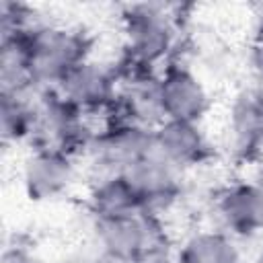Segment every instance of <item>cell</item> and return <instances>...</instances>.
<instances>
[{"instance_id": "cell-1", "label": "cell", "mask_w": 263, "mask_h": 263, "mask_svg": "<svg viewBox=\"0 0 263 263\" xmlns=\"http://www.w3.org/2000/svg\"><path fill=\"white\" fill-rule=\"evenodd\" d=\"M29 41L37 88H55L66 74L88 60L92 45L84 31L60 25H37Z\"/></svg>"}, {"instance_id": "cell-7", "label": "cell", "mask_w": 263, "mask_h": 263, "mask_svg": "<svg viewBox=\"0 0 263 263\" xmlns=\"http://www.w3.org/2000/svg\"><path fill=\"white\" fill-rule=\"evenodd\" d=\"M132 189L140 197L144 212L158 214L166 210L181 193V168L164 160L154 148L136 164L123 171Z\"/></svg>"}, {"instance_id": "cell-8", "label": "cell", "mask_w": 263, "mask_h": 263, "mask_svg": "<svg viewBox=\"0 0 263 263\" xmlns=\"http://www.w3.org/2000/svg\"><path fill=\"white\" fill-rule=\"evenodd\" d=\"M55 90L80 113L90 115L97 111L113 109L117 99V80L113 70L86 60L70 74H66Z\"/></svg>"}, {"instance_id": "cell-2", "label": "cell", "mask_w": 263, "mask_h": 263, "mask_svg": "<svg viewBox=\"0 0 263 263\" xmlns=\"http://www.w3.org/2000/svg\"><path fill=\"white\" fill-rule=\"evenodd\" d=\"M35 125L31 142L35 148L60 150L74 156L90 146L95 134L84 123V113L72 107L55 88H35Z\"/></svg>"}, {"instance_id": "cell-21", "label": "cell", "mask_w": 263, "mask_h": 263, "mask_svg": "<svg viewBox=\"0 0 263 263\" xmlns=\"http://www.w3.org/2000/svg\"><path fill=\"white\" fill-rule=\"evenodd\" d=\"M261 49H263V47H261ZM259 72H261V74H259V86H257V90H259V92L263 95V60H261V66H259Z\"/></svg>"}, {"instance_id": "cell-19", "label": "cell", "mask_w": 263, "mask_h": 263, "mask_svg": "<svg viewBox=\"0 0 263 263\" xmlns=\"http://www.w3.org/2000/svg\"><path fill=\"white\" fill-rule=\"evenodd\" d=\"M90 263H134V259H125V257H119V255H113V253H105L101 251Z\"/></svg>"}, {"instance_id": "cell-4", "label": "cell", "mask_w": 263, "mask_h": 263, "mask_svg": "<svg viewBox=\"0 0 263 263\" xmlns=\"http://www.w3.org/2000/svg\"><path fill=\"white\" fill-rule=\"evenodd\" d=\"M95 234L101 251L136 259L154 249H166V232L158 216L140 212L125 218H97Z\"/></svg>"}, {"instance_id": "cell-6", "label": "cell", "mask_w": 263, "mask_h": 263, "mask_svg": "<svg viewBox=\"0 0 263 263\" xmlns=\"http://www.w3.org/2000/svg\"><path fill=\"white\" fill-rule=\"evenodd\" d=\"M158 95L164 119L199 123L210 109L203 82L183 64L168 62L158 74Z\"/></svg>"}, {"instance_id": "cell-17", "label": "cell", "mask_w": 263, "mask_h": 263, "mask_svg": "<svg viewBox=\"0 0 263 263\" xmlns=\"http://www.w3.org/2000/svg\"><path fill=\"white\" fill-rule=\"evenodd\" d=\"M2 263H31V257H29V253L23 247H16L14 245V247L4 249Z\"/></svg>"}, {"instance_id": "cell-12", "label": "cell", "mask_w": 263, "mask_h": 263, "mask_svg": "<svg viewBox=\"0 0 263 263\" xmlns=\"http://www.w3.org/2000/svg\"><path fill=\"white\" fill-rule=\"evenodd\" d=\"M218 216L226 230L251 236L263 230V185L240 181L226 187L216 201Z\"/></svg>"}, {"instance_id": "cell-13", "label": "cell", "mask_w": 263, "mask_h": 263, "mask_svg": "<svg viewBox=\"0 0 263 263\" xmlns=\"http://www.w3.org/2000/svg\"><path fill=\"white\" fill-rule=\"evenodd\" d=\"M29 33L6 35L0 41V92L2 95H25L37 88L31 64V41Z\"/></svg>"}, {"instance_id": "cell-5", "label": "cell", "mask_w": 263, "mask_h": 263, "mask_svg": "<svg viewBox=\"0 0 263 263\" xmlns=\"http://www.w3.org/2000/svg\"><path fill=\"white\" fill-rule=\"evenodd\" d=\"M88 150L105 173H123L152 150V129L129 121H109L95 132Z\"/></svg>"}, {"instance_id": "cell-20", "label": "cell", "mask_w": 263, "mask_h": 263, "mask_svg": "<svg viewBox=\"0 0 263 263\" xmlns=\"http://www.w3.org/2000/svg\"><path fill=\"white\" fill-rule=\"evenodd\" d=\"M255 37H257L259 47H263V6L255 14Z\"/></svg>"}, {"instance_id": "cell-9", "label": "cell", "mask_w": 263, "mask_h": 263, "mask_svg": "<svg viewBox=\"0 0 263 263\" xmlns=\"http://www.w3.org/2000/svg\"><path fill=\"white\" fill-rule=\"evenodd\" d=\"M152 148L164 160L179 166H197L212 156L210 142L199 123L164 119L152 129Z\"/></svg>"}, {"instance_id": "cell-10", "label": "cell", "mask_w": 263, "mask_h": 263, "mask_svg": "<svg viewBox=\"0 0 263 263\" xmlns=\"http://www.w3.org/2000/svg\"><path fill=\"white\" fill-rule=\"evenodd\" d=\"M74 181L72 156L60 150L35 148L23 166V185L31 199L60 197Z\"/></svg>"}, {"instance_id": "cell-3", "label": "cell", "mask_w": 263, "mask_h": 263, "mask_svg": "<svg viewBox=\"0 0 263 263\" xmlns=\"http://www.w3.org/2000/svg\"><path fill=\"white\" fill-rule=\"evenodd\" d=\"M123 55L156 70L158 64H168V55L175 51L177 23L160 4H134L123 12Z\"/></svg>"}, {"instance_id": "cell-16", "label": "cell", "mask_w": 263, "mask_h": 263, "mask_svg": "<svg viewBox=\"0 0 263 263\" xmlns=\"http://www.w3.org/2000/svg\"><path fill=\"white\" fill-rule=\"evenodd\" d=\"M33 92L2 95L0 92V132L4 142H23L33 138L35 109Z\"/></svg>"}, {"instance_id": "cell-11", "label": "cell", "mask_w": 263, "mask_h": 263, "mask_svg": "<svg viewBox=\"0 0 263 263\" xmlns=\"http://www.w3.org/2000/svg\"><path fill=\"white\" fill-rule=\"evenodd\" d=\"M228 142L240 160L255 158L263 148V95L249 88L236 95L228 113Z\"/></svg>"}, {"instance_id": "cell-15", "label": "cell", "mask_w": 263, "mask_h": 263, "mask_svg": "<svg viewBox=\"0 0 263 263\" xmlns=\"http://www.w3.org/2000/svg\"><path fill=\"white\" fill-rule=\"evenodd\" d=\"M177 263H240L230 236L220 230L191 234L177 253Z\"/></svg>"}, {"instance_id": "cell-18", "label": "cell", "mask_w": 263, "mask_h": 263, "mask_svg": "<svg viewBox=\"0 0 263 263\" xmlns=\"http://www.w3.org/2000/svg\"><path fill=\"white\" fill-rule=\"evenodd\" d=\"M134 263H171L168 249H154V251L142 253L140 257L134 259Z\"/></svg>"}, {"instance_id": "cell-14", "label": "cell", "mask_w": 263, "mask_h": 263, "mask_svg": "<svg viewBox=\"0 0 263 263\" xmlns=\"http://www.w3.org/2000/svg\"><path fill=\"white\" fill-rule=\"evenodd\" d=\"M90 212L97 218H125L144 212V205L123 173H105L90 189Z\"/></svg>"}]
</instances>
